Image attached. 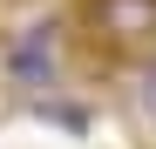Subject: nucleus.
Returning <instances> with one entry per match:
<instances>
[{"mask_svg":"<svg viewBox=\"0 0 156 149\" xmlns=\"http://www.w3.org/2000/svg\"><path fill=\"white\" fill-rule=\"evenodd\" d=\"M41 115H55L68 136H82V129H88V109H82V102H41Z\"/></svg>","mask_w":156,"mask_h":149,"instance_id":"obj_3","label":"nucleus"},{"mask_svg":"<svg viewBox=\"0 0 156 149\" xmlns=\"http://www.w3.org/2000/svg\"><path fill=\"white\" fill-rule=\"evenodd\" d=\"M88 27L109 47H149L156 41V0H88Z\"/></svg>","mask_w":156,"mask_h":149,"instance_id":"obj_1","label":"nucleus"},{"mask_svg":"<svg viewBox=\"0 0 156 149\" xmlns=\"http://www.w3.org/2000/svg\"><path fill=\"white\" fill-rule=\"evenodd\" d=\"M55 20H34L27 34H20L14 47H7V81H20V88H55V74H61V54H55Z\"/></svg>","mask_w":156,"mask_h":149,"instance_id":"obj_2","label":"nucleus"},{"mask_svg":"<svg viewBox=\"0 0 156 149\" xmlns=\"http://www.w3.org/2000/svg\"><path fill=\"white\" fill-rule=\"evenodd\" d=\"M136 102H143V115L156 122V61H143V74H136Z\"/></svg>","mask_w":156,"mask_h":149,"instance_id":"obj_4","label":"nucleus"}]
</instances>
